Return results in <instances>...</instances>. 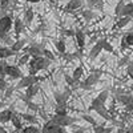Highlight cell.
I'll return each mask as SVG.
<instances>
[{"instance_id": "6da1fadb", "label": "cell", "mask_w": 133, "mask_h": 133, "mask_svg": "<svg viewBox=\"0 0 133 133\" xmlns=\"http://www.w3.org/2000/svg\"><path fill=\"white\" fill-rule=\"evenodd\" d=\"M52 60L45 57V56H32L29 60V73L31 75H36L39 71H45L48 69V66L51 65Z\"/></svg>"}, {"instance_id": "7a4b0ae2", "label": "cell", "mask_w": 133, "mask_h": 133, "mask_svg": "<svg viewBox=\"0 0 133 133\" xmlns=\"http://www.w3.org/2000/svg\"><path fill=\"white\" fill-rule=\"evenodd\" d=\"M101 71H96V72H92L89 76H87V79L83 80L81 83H79L80 88L84 91H89L93 85H96L98 83V80L101 79Z\"/></svg>"}, {"instance_id": "3957f363", "label": "cell", "mask_w": 133, "mask_h": 133, "mask_svg": "<svg viewBox=\"0 0 133 133\" xmlns=\"http://www.w3.org/2000/svg\"><path fill=\"white\" fill-rule=\"evenodd\" d=\"M89 110H95V112L101 116L105 121H112L115 118V116L112 115V110L107 109L105 104H97V105H89V108H88Z\"/></svg>"}, {"instance_id": "277c9868", "label": "cell", "mask_w": 133, "mask_h": 133, "mask_svg": "<svg viewBox=\"0 0 133 133\" xmlns=\"http://www.w3.org/2000/svg\"><path fill=\"white\" fill-rule=\"evenodd\" d=\"M51 120L53 121V123H56L61 127H69V125H73L75 123H77L79 121V118H75V117H71L68 115H57V113H55Z\"/></svg>"}, {"instance_id": "5b68a950", "label": "cell", "mask_w": 133, "mask_h": 133, "mask_svg": "<svg viewBox=\"0 0 133 133\" xmlns=\"http://www.w3.org/2000/svg\"><path fill=\"white\" fill-rule=\"evenodd\" d=\"M12 27H14V21H12V19H11V16L4 15V16L0 17V39H2L4 35H7Z\"/></svg>"}, {"instance_id": "8992f818", "label": "cell", "mask_w": 133, "mask_h": 133, "mask_svg": "<svg viewBox=\"0 0 133 133\" xmlns=\"http://www.w3.org/2000/svg\"><path fill=\"white\" fill-rule=\"evenodd\" d=\"M41 132L43 133H65V129H64V127H61L56 123H53L52 120H49L44 124V127L41 128Z\"/></svg>"}, {"instance_id": "52a82bcc", "label": "cell", "mask_w": 133, "mask_h": 133, "mask_svg": "<svg viewBox=\"0 0 133 133\" xmlns=\"http://www.w3.org/2000/svg\"><path fill=\"white\" fill-rule=\"evenodd\" d=\"M39 81V77L36 75H28V76H23L21 79H19V83H17V89H25L27 87L32 85V84H35Z\"/></svg>"}, {"instance_id": "ba28073f", "label": "cell", "mask_w": 133, "mask_h": 133, "mask_svg": "<svg viewBox=\"0 0 133 133\" xmlns=\"http://www.w3.org/2000/svg\"><path fill=\"white\" fill-rule=\"evenodd\" d=\"M44 51H45V48L40 43H32L25 49V52H28L31 56H44Z\"/></svg>"}, {"instance_id": "9c48e42d", "label": "cell", "mask_w": 133, "mask_h": 133, "mask_svg": "<svg viewBox=\"0 0 133 133\" xmlns=\"http://www.w3.org/2000/svg\"><path fill=\"white\" fill-rule=\"evenodd\" d=\"M104 41H105V37L100 39L95 45L91 48V52H89V59L91 60H95L100 53H101V51H104Z\"/></svg>"}, {"instance_id": "30bf717a", "label": "cell", "mask_w": 133, "mask_h": 133, "mask_svg": "<svg viewBox=\"0 0 133 133\" xmlns=\"http://www.w3.org/2000/svg\"><path fill=\"white\" fill-rule=\"evenodd\" d=\"M72 91L71 89H66L65 92H55L53 96H55V101H56V104H66V101H68V98L71 96Z\"/></svg>"}, {"instance_id": "8fae6325", "label": "cell", "mask_w": 133, "mask_h": 133, "mask_svg": "<svg viewBox=\"0 0 133 133\" xmlns=\"http://www.w3.org/2000/svg\"><path fill=\"white\" fill-rule=\"evenodd\" d=\"M25 89H27V91H25V96H23L21 98H28V100H32L33 97H35V96L39 93L40 85H39V83H35V84H32V85L27 87Z\"/></svg>"}, {"instance_id": "7c38bea8", "label": "cell", "mask_w": 133, "mask_h": 133, "mask_svg": "<svg viewBox=\"0 0 133 133\" xmlns=\"http://www.w3.org/2000/svg\"><path fill=\"white\" fill-rule=\"evenodd\" d=\"M14 109L12 108H5L0 112V124H5V123H9L12 120V116H14Z\"/></svg>"}, {"instance_id": "4fadbf2b", "label": "cell", "mask_w": 133, "mask_h": 133, "mask_svg": "<svg viewBox=\"0 0 133 133\" xmlns=\"http://www.w3.org/2000/svg\"><path fill=\"white\" fill-rule=\"evenodd\" d=\"M7 76L19 80V79L23 77V73H21V71L19 69V66H16V65H8L7 66Z\"/></svg>"}, {"instance_id": "5bb4252c", "label": "cell", "mask_w": 133, "mask_h": 133, "mask_svg": "<svg viewBox=\"0 0 133 133\" xmlns=\"http://www.w3.org/2000/svg\"><path fill=\"white\" fill-rule=\"evenodd\" d=\"M108 97H109V91L104 89V91H101V92H100V93L92 100V104H91V105L105 104V103H107V100H108Z\"/></svg>"}, {"instance_id": "9a60e30c", "label": "cell", "mask_w": 133, "mask_h": 133, "mask_svg": "<svg viewBox=\"0 0 133 133\" xmlns=\"http://www.w3.org/2000/svg\"><path fill=\"white\" fill-rule=\"evenodd\" d=\"M115 97H116L117 101H118L120 104H123L124 107H125L127 104H129V103L133 101V96H132V95H128V93H124V92H118V93H116Z\"/></svg>"}, {"instance_id": "2e32d148", "label": "cell", "mask_w": 133, "mask_h": 133, "mask_svg": "<svg viewBox=\"0 0 133 133\" xmlns=\"http://www.w3.org/2000/svg\"><path fill=\"white\" fill-rule=\"evenodd\" d=\"M83 0H69V3L65 5V12H73V11L81 8Z\"/></svg>"}, {"instance_id": "e0dca14e", "label": "cell", "mask_w": 133, "mask_h": 133, "mask_svg": "<svg viewBox=\"0 0 133 133\" xmlns=\"http://www.w3.org/2000/svg\"><path fill=\"white\" fill-rule=\"evenodd\" d=\"M23 117H21V115H19V113H14V116H12V120H11V123H12V125L15 127V129L16 130H21L23 129Z\"/></svg>"}, {"instance_id": "ac0fdd59", "label": "cell", "mask_w": 133, "mask_h": 133, "mask_svg": "<svg viewBox=\"0 0 133 133\" xmlns=\"http://www.w3.org/2000/svg\"><path fill=\"white\" fill-rule=\"evenodd\" d=\"M75 39H76V43H77V45H79V48L83 49L85 47V35H84V32L77 29L76 35H75Z\"/></svg>"}, {"instance_id": "d6986e66", "label": "cell", "mask_w": 133, "mask_h": 133, "mask_svg": "<svg viewBox=\"0 0 133 133\" xmlns=\"http://www.w3.org/2000/svg\"><path fill=\"white\" fill-rule=\"evenodd\" d=\"M16 52L12 51L11 47H0V59H8L11 56H15Z\"/></svg>"}, {"instance_id": "ffe728a7", "label": "cell", "mask_w": 133, "mask_h": 133, "mask_svg": "<svg viewBox=\"0 0 133 133\" xmlns=\"http://www.w3.org/2000/svg\"><path fill=\"white\" fill-rule=\"evenodd\" d=\"M24 27H25V24H24V21H23V20L16 19V20L14 21V29H15L16 39H19L17 36H19V35H20V33L23 32V31H24Z\"/></svg>"}, {"instance_id": "44dd1931", "label": "cell", "mask_w": 133, "mask_h": 133, "mask_svg": "<svg viewBox=\"0 0 133 133\" xmlns=\"http://www.w3.org/2000/svg\"><path fill=\"white\" fill-rule=\"evenodd\" d=\"M25 43H27V40H24V39H16V41H14V44L11 45V48H12V51H15L17 53V52H20L21 49L24 48Z\"/></svg>"}, {"instance_id": "7402d4cb", "label": "cell", "mask_w": 133, "mask_h": 133, "mask_svg": "<svg viewBox=\"0 0 133 133\" xmlns=\"http://www.w3.org/2000/svg\"><path fill=\"white\" fill-rule=\"evenodd\" d=\"M24 100V103H25V105L31 109V110H33V112H37V113H40L41 116H44V113H43V110H41V108L37 105V104H35V103H32L31 100H28V98H23Z\"/></svg>"}, {"instance_id": "603a6c76", "label": "cell", "mask_w": 133, "mask_h": 133, "mask_svg": "<svg viewBox=\"0 0 133 133\" xmlns=\"http://www.w3.org/2000/svg\"><path fill=\"white\" fill-rule=\"evenodd\" d=\"M33 16H35V14H33V9H32L31 7L27 8L25 14H24V24H25V27H29V25H31L32 20H33Z\"/></svg>"}, {"instance_id": "cb8c5ba5", "label": "cell", "mask_w": 133, "mask_h": 133, "mask_svg": "<svg viewBox=\"0 0 133 133\" xmlns=\"http://www.w3.org/2000/svg\"><path fill=\"white\" fill-rule=\"evenodd\" d=\"M130 20H132V16H121V17L118 19V21L116 23V28L121 29V28L127 27V25L130 23Z\"/></svg>"}, {"instance_id": "d4e9b609", "label": "cell", "mask_w": 133, "mask_h": 133, "mask_svg": "<svg viewBox=\"0 0 133 133\" xmlns=\"http://www.w3.org/2000/svg\"><path fill=\"white\" fill-rule=\"evenodd\" d=\"M83 73H84V69H83V66H81V65H80V66H77V68H75L72 77H73V80H75L76 84H79V83H80L81 77H83Z\"/></svg>"}, {"instance_id": "484cf974", "label": "cell", "mask_w": 133, "mask_h": 133, "mask_svg": "<svg viewBox=\"0 0 133 133\" xmlns=\"http://www.w3.org/2000/svg\"><path fill=\"white\" fill-rule=\"evenodd\" d=\"M121 16H132L133 17V3H128L124 5L123 11H121L120 14V17Z\"/></svg>"}, {"instance_id": "4316f807", "label": "cell", "mask_w": 133, "mask_h": 133, "mask_svg": "<svg viewBox=\"0 0 133 133\" xmlns=\"http://www.w3.org/2000/svg\"><path fill=\"white\" fill-rule=\"evenodd\" d=\"M81 16H83V19L87 21V23H89V21H92V20L95 19L96 14H95L93 11L89 8V9H85V11H83V12H81Z\"/></svg>"}, {"instance_id": "83f0119b", "label": "cell", "mask_w": 133, "mask_h": 133, "mask_svg": "<svg viewBox=\"0 0 133 133\" xmlns=\"http://www.w3.org/2000/svg\"><path fill=\"white\" fill-rule=\"evenodd\" d=\"M55 113H57V115H68V104H56Z\"/></svg>"}, {"instance_id": "f1b7e54d", "label": "cell", "mask_w": 133, "mask_h": 133, "mask_svg": "<svg viewBox=\"0 0 133 133\" xmlns=\"http://www.w3.org/2000/svg\"><path fill=\"white\" fill-rule=\"evenodd\" d=\"M87 4L91 9L97 8V9H103V0H87Z\"/></svg>"}, {"instance_id": "f546056e", "label": "cell", "mask_w": 133, "mask_h": 133, "mask_svg": "<svg viewBox=\"0 0 133 133\" xmlns=\"http://www.w3.org/2000/svg\"><path fill=\"white\" fill-rule=\"evenodd\" d=\"M7 66H8V64H7L5 59H0V77H4L7 75Z\"/></svg>"}, {"instance_id": "4dcf8cb0", "label": "cell", "mask_w": 133, "mask_h": 133, "mask_svg": "<svg viewBox=\"0 0 133 133\" xmlns=\"http://www.w3.org/2000/svg\"><path fill=\"white\" fill-rule=\"evenodd\" d=\"M21 117H23V120L24 121H27V123H31V124H35L36 123V117L33 116V115H31V113H24V115H21Z\"/></svg>"}, {"instance_id": "1f68e13d", "label": "cell", "mask_w": 133, "mask_h": 133, "mask_svg": "<svg viewBox=\"0 0 133 133\" xmlns=\"http://www.w3.org/2000/svg\"><path fill=\"white\" fill-rule=\"evenodd\" d=\"M81 118H83L84 121H87V123H89L92 127H95V125H97V124H98L97 121H96L92 116H89V115H83V116H81Z\"/></svg>"}, {"instance_id": "d6a6232c", "label": "cell", "mask_w": 133, "mask_h": 133, "mask_svg": "<svg viewBox=\"0 0 133 133\" xmlns=\"http://www.w3.org/2000/svg\"><path fill=\"white\" fill-rule=\"evenodd\" d=\"M124 5H125L124 0H120V2L117 3V5H116V8H115V14H116V16H118V17H120V14H121V11H123Z\"/></svg>"}, {"instance_id": "836d02e7", "label": "cell", "mask_w": 133, "mask_h": 133, "mask_svg": "<svg viewBox=\"0 0 133 133\" xmlns=\"http://www.w3.org/2000/svg\"><path fill=\"white\" fill-rule=\"evenodd\" d=\"M31 55L28 53V52H25V55H23V56L20 57V60H19V64L20 65H24V64H27V63H29V60H31Z\"/></svg>"}, {"instance_id": "e575fe53", "label": "cell", "mask_w": 133, "mask_h": 133, "mask_svg": "<svg viewBox=\"0 0 133 133\" xmlns=\"http://www.w3.org/2000/svg\"><path fill=\"white\" fill-rule=\"evenodd\" d=\"M56 48H57V51L60 52V53H65V43H64V40H59L57 43H56Z\"/></svg>"}, {"instance_id": "d590c367", "label": "cell", "mask_w": 133, "mask_h": 133, "mask_svg": "<svg viewBox=\"0 0 133 133\" xmlns=\"http://www.w3.org/2000/svg\"><path fill=\"white\" fill-rule=\"evenodd\" d=\"M124 39H125V41L128 43L129 47H133V31H132V32H128L127 35L124 36Z\"/></svg>"}, {"instance_id": "8d00e7d4", "label": "cell", "mask_w": 133, "mask_h": 133, "mask_svg": "<svg viewBox=\"0 0 133 133\" xmlns=\"http://www.w3.org/2000/svg\"><path fill=\"white\" fill-rule=\"evenodd\" d=\"M24 133H31V132H40V129L37 128V127H33V125H28V127H25V128H23L21 129Z\"/></svg>"}, {"instance_id": "74e56055", "label": "cell", "mask_w": 133, "mask_h": 133, "mask_svg": "<svg viewBox=\"0 0 133 133\" xmlns=\"http://www.w3.org/2000/svg\"><path fill=\"white\" fill-rule=\"evenodd\" d=\"M14 93V87H8L7 89H5V93H4V96H3V100L5 101V100H8L9 97H11V95Z\"/></svg>"}, {"instance_id": "f35d334b", "label": "cell", "mask_w": 133, "mask_h": 133, "mask_svg": "<svg viewBox=\"0 0 133 133\" xmlns=\"http://www.w3.org/2000/svg\"><path fill=\"white\" fill-rule=\"evenodd\" d=\"M11 3H14V0H0V8H2V9H7Z\"/></svg>"}, {"instance_id": "ab89813d", "label": "cell", "mask_w": 133, "mask_h": 133, "mask_svg": "<svg viewBox=\"0 0 133 133\" xmlns=\"http://www.w3.org/2000/svg\"><path fill=\"white\" fill-rule=\"evenodd\" d=\"M127 75L133 80V63H128V65H127Z\"/></svg>"}, {"instance_id": "60d3db41", "label": "cell", "mask_w": 133, "mask_h": 133, "mask_svg": "<svg viewBox=\"0 0 133 133\" xmlns=\"http://www.w3.org/2000/svg\"><path fill=\"white\" fill-rule=\"evenodd\" d=\"M104 51H107V52H109V53H113V52H115V51H113V47L108 43L107 39H105V41H104Z\"/></svg>"}, {"instance_id": "b9f144b4", "label": "cell", "mask_w": 133, "mask_h": 133, "mask_svg": "<svg viewBox=\"0 0 133 133\" xmlns=\"http://www.w3.org/2000/svg\"><path fill=\"white\" fill-rule=\"evenodd\" d=\"M2 40H3V41H4L5 44H7V45H9V47H11V45H12V44H14V40L11 39V36H8V33H7V35H4V36L2 37Z\"/></svg>"}, {"instance_id": "7bdbcfd3", "label": "cell", "mask_w": 133, "mask_h": 133, "mask_svg": "<svg viewBox=\"0 0 133 133\" xmlns=\"http://www.w3.org/2000/svg\"><path fill=\"white\" fill-rule=\"evenodd\" d=\"M64 79H65V81H66V84H69L71 87L76 84V83H75V80H73V77H71V76H68V75H66V73L64 75Z\"/></svg>"}, {"instance_id": "ee69618b", "label": "cell", "mask_w": 133, "mask_h": 133, "mask_svg": "<svg viewBox=\"0 0 133 133\" xmlns=\"http://www.w3.org/2000/svg\"><path fill=\"white\" fill-rule=\"evenodd\" d=\"M44 56H45V57H48V59H51L52 61L55 60V56H53V53L49 51V49H47L45 48V51H44Z\"/></svg>"}, {"instance_id": "f6af8a7d", "label": "cell", "mask_w": 133, "mask_h": 133, "mask_svg": "<svg viewBox=\"0 0 133 133\" xmlns=\"http://www.w3.org/2000/svg\"><path fill=\"white\" fill-rule=\"evenodd\" d=\"M64 33H65L66 36H75V35H76V32H73V31H69V29L64 31Z\"/></svg>"}, {"instance_id": "bcb514c9", "label": "cell", "mask_w": 133, "mask_h": 133, "mask_svg": "<svg viewBox=\"0 0 133 133\" xmlns=\"http://www.w3.org/2000/svg\"><path fill=\"white\" fill-rule=\"evenodd\" d=\"M24 2H27V3H32V4H35V3H39V2H41V0H24Z\"/></svg>"}, {"instance_id": "7dc6e473", "label": "cell", "mask_w": 133, "mask_h": 133, "mask_svg": "<svg viewBox=\"0 0 133 133\" xmlns=\"http://www.w3.org/2000/svg\"><path fill=\"white\" fill-rule=\"evenodd\" d=\"M125 63H128V57H124V60H121L118 65H123V64H125Z\"/></svg>"}, {"instance_id": "c3c4849f", "label": "cell", "mask_w": 133, "mask_h": 133, "mask_svg": "<svg viewBox=\"0 0 133 133\" xmlns=\"http://www.w3.org/2000/svg\"><path fill=\"white\" fill-rule=\"evenodd\" d=\"M4 108V100H3V101H0V109H3Z\"/></svg>"}, {"instance_id": "681fc988", "label": "cell", "mask_w": 133, "mask_h": 133, "mask_svg": "<svg viewBox=\"0 0 133 133\" xmlns=\"http://www.w3.org/2000/svg\"><path fill=\"white\" fill-rule=\"evenodd\" d=\"M0 132H5V129L4 128H0Z\"/></svg>"}, {"instance_id": "f907efd6", "label": "cell", "mask_w": 133, "mask_h": 133, "mask_svg": "<svg viewBox=\"0 0 133 133\" xmlns=\"http://www.w3.org/2000/svg\"><path fill=\"white\" fill-rule=\"evenodd\" d=\"M2 92H3V89H2V88H0V95H2Z\"/></svg>"}]
</instances>
